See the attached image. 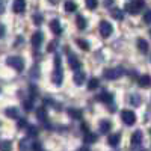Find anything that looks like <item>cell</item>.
<instances>
[{
    "instance_id": "31",
    "label": "cell",
    "mask_w": 151,
    "mask_h": 151,
    "mask_svg": "<svg viewBox=\"0 0 151 151\" xmlns=\"http://www.w3.org/2000/svg\"><path fill=\"white\" fill-rule=\"evenodd\" d=\"M23 106H24V109H26V110H32L33 109V100H24Z\"/></svg>"
},
{
    "instance_id": "18",
    "label": "cell",
    "mask_w": 151,
    "mask_h": 151,
    "mask_svg": "<svg viewBox=\"0 0 151 151\" xmlns=\"http://www.w3.org/2000/svg\"><path fill=\"white\" fill-rule=\"evenodd\" d=\"M110 129H112L110 121H106V119L100 121V132H101V133H109V132H110Z\"/></svg>"
},
{
    "instance_id": "26",
    "label": "cell",
    "mask_w": 151,
    "mask_h": 151,
    "mask_svg": "<svg viewBox=\"0 0 151 151\" xmlns=\"http://www.w3.org/2000/svg\"><path fill=\"white\" fill-rule=\"evenodd\" d=\"M76 42H77V45H79L82 50H85V52H88V50H89V44H88L85 40H82V38H77V40H76Z\"/></svg>"
},
{
    "instance_id": "23",
    "label": "cell",
    "mask_w": 151,
    "mask_h": 151,
    "mask_svg": "<svg viewBox=\"0 0 151 151\" xmlns=\"http://www.w3.org/2000/svg\"><path fill=\"white\" fill-rule=\"evenodd\" d=\"M112 94H109V92H103L101 95H98V100H100V101H101V103H110L112 101Z\"/></svg>"
},
{
    "instance_id": "6",
    "label": "cell",
    "mask_w": 151,
    "mask_h": 151,
    "mask_svg": "<svg viewBox=\"0 0 151 151\" xmlns=\"http://www.w3.org/2000/svg\"><path fill=\"white\" fill-rule=\"evenodd\" d=\"M62 79H64V73H62V67H55V71H53V83L55 85H60L62 83Z\"/></svg>"
},
{
    "instance_id": "4",
    "label": "cell",
    "mask_w": 151,
    "mask_h": 151,
    "mask_svg": "<svg viewBox=\"0 0 151 151\" xmlns=\"http://www.w3.org/2000/svg\"><path fill=\"white\" fill-rule=\"evenodd\" d=\"M121 119L124 124L133 125L136 122V115H134V112H132L129 109H124V110H121Z\"/></svg>"
},
{
    "instance_id": "38",
    "label": "cell",
    "mask_w": 151,
    "mask_h": 151,
    "mask_svg": "<svg viewBox=\"0 0 151 151\" xmlns=\"http://www.w3.org/2000/svg\"><path fill=\"white\" fill-rule=\"evenodd\" d=\"M3 12H5V3L0 0V14H3Z\"/></svg>"
},
{
    "instance_id": "9",
    "label": "cell",
    "mask_w": 151,
    "mask_h": 151,
    "mask_svg": "<svg viewBox=\"0 0 151 151\" xmlns=\"http://www.w3.org/2000/svg\"><path fill=\"white\" fill-rule=\"evenodd\" d=\"M42 41H44V35H42V32H35L33 35H32V45L35 47V48H38L41 44H42Z\"/></svg>"
},
{
    "instance_id": "40",
    "label": "cell",
    "mask_w": 151,
    "mask_h": 151,
    "mask_svg": "<svg viewBox=\"0 0 151 151\" xmlns=\"http://www.w3.org/2000/svg\"><path fill=\"white\" fill-rule=\"evenodd\" d=\"M130 151H144V148H139V147H134V148H132Z\"/></svg>"
},
{
    "instance_id": "39",
    "label": "cell",
    "mask_w": 151,
    "mask_h": 151,
    "mask_svg": "<svg viewBox=\"0 0 151 151\" xmlns=\"http://www.w3.org/2000/svg\"><path fill=\"white\" fill-rule=\"evenodd\" d=\"M3 35H5V26L0 24V36H3Z\"/></svg>"
},
{
    "instance_id": "16",
    "label": "cell",
    "mask_w": 151,
    "mask_h": 151,
    "mask_svg": "<svg viewBox=\"0 0 151 151\" xmlns=\"http://www.w3.org/2000/svg\"><path fill=\"white\" fill-rule=\"evenodd\" d=\"M137 48H139V52H142L144 55H147V53H148V48H150L147 40H142V38H139V40H137Z\"/></svg>"
},
{
    "instance_id": "33",
    "label": "cell",
    "mask_w": 151,
    "mask_h": 151,
    "mask_svg": "<svg viewBox=\"0 0 151 151\" xmlns=\"http://www.w3.org/2000/svg\"><path fill=\"white\" fill-rule=\"evenodd\" d=\"M36 134H38V129H36V127H29V129H27V136H32V137H33V136H36Z\"/></svg>"
},
{
    "instance_id": "25",
    "label": "cell",
    "mask_w": 151,
    "mask_h": 151,
    "mask_svg": "<svg viewBox=\"0 0 151 151\" xmlns=\"http://www.w3.org/2000/svg\"><path fill=\"white\" fill-rule=\"evenodd\" d=\"M98 85H100L98 79H91L89 82H88V89H89V91H95L98 88Z\"/></svg>"
},
{
    "instance_id": "41",
    "label": "cell",
    "mask_w": 151,
    "mask_h": 151,
    "mask_svg": "<svg viewBox=\"0 0 151 151\" xmlns=\"http://www.w3.org/2000/svg\"><path fill=\"white\" fill-rule=\"evenodd\" d=\"M77 151H89V148H88V147H82V148H79Z\"/></svg>"
},
{
    "instance_id": "1",
    "label": "cell",
    "mask_w": 151,
    "mask_h": 151,
    "mask_svg": "<svg viewBox=\"0 0 151 151\" xmlns=\"http://www.w3.org/2000/svg\"><path fill=\"white\" fill-rule=\"evenodd\" d=\"M145 6V0H133V2L125 5V11L130 12L132 15H136L142 11V8Z\"/></svg>"
},
{
    "instance_id": "17",
    "label": "cell",
    "mask_w": 151,
    "mask_h": 151,
    "mask_svg": "<svg viewBox=\"0 0 151 151\" xmlns=\"http://www.w3.org/2000/svg\"><path fill=\"white\" fill-rule=\"evenodd\" d=\"M139 85L142 86V88H150V85H151V77H150V74H144V76H141V79H139Z\"/></svg>"
},
{
    "instance_id": "36",
    "label": "cell",
    "mask_w": 151,
    "mask_h": 151,
    "mask_svg": "<svg viewBox=\"0 0 151 151\" xmlns=\"http://www.w3.org/2000/svg\"><path fill=\"white\" fill-rule=\"evenodd\" d=\"M150 18H151V12L147 11L145 14H144V21H145V24H150Z\"/></svg>"
},
{
    "instance_id": "20",
    "label": "cell",
    "mask_w": 151,
    "mask_h": 151,
    "mask_svg": "<svg viewBox=\"0 0 151 151\" xmlns=\"http://www.w3.org/2000/svg\"><path fill=\"white\" fill-rule=\"evenodd\" d=\"M83 141H85L86 144H94V142H97V134H95V133L86 132V134H85V137H83Z\"/></svg>"
},
{
    "instance_id": "30",
    "label": "cell",
    "mask_w": 151,
    "mask_h": 151,
    "mask_svg": "<svg viewBox=\"0 0 151 151\" xmlns=\"http://www.w3.org/2000/svg\"><path fill=\"white\" fill-rule=\"evenodd\" d=\"M97 5H98V2H97V0H86V8L88 9H95L97 8Z\"/></svg>"
},
{
    "instance_id": "42",
    "label": "cell",
    "mask_w": 151,
    "mask_h": 151,
    "mask_svg": "<svg viewBox=\"0 0 151 151\" xmlns=\"http://www.w3.org/2000/svg\"><path fill=\"white\" fill-rule=\"evenodd\" d=\"M56 2H58V0H50V3H53V5H55Z\"/></svg>"
},
{
    "instance_id": "5",
    "label": "cell",
    "mask_w": 151,
    "mask_h": 151,
    "mask_svg": "<svg viewBox=\"0 0 151 151\" xmlns=\"http://www.w3.org/2000/svg\"><path fill=\"white\" fill-rule=\"evenodd\" d=\"M112 32H113V27H112V24L109 21H101V23H100V33H101L103 38L110 36Z\"/></svg>"
},
{
    "instance_id": "35",
    "label": "cell",
    "mask_w": 151,
    "mask_h": 151,
    "mask_svg": "<svg viewBox=\"0 0 151 151\" xmlns=\"http://www.w3.org/2000/svg\"><path fill=\"white\" fill-rule=\"evenodd\" d=\"M56 45H58V41H52V42L48 44L47 50H48V52H55V48H56Z\"/></svg>"
},
{
    "instance_id": "10",
    "label": "cell",
    "mask_w": 151,
    "mask_h": 151,
    "mask_svg": "<svg viewBox=\"0 0 151 151\" xmlns=\"http://www.w3.org/2000/svg\"><path fill=\"white\" fill-rule=\"evenodd\" d=\"M142 139H144V133H142L141 130H136V132L132 134V139H130V142L136 147V145L142 144Z\"/></svg>"
},
{
    "instance_id": "7",
    "label": "cell",
    "mask_w": 151,
    "mask_h": 151,
    "mask_svg": "<svg viewBox=\"0 0 151 151\" xmlns=\"http://www.w3.org/2000/svg\"><path fill=\"white\" fill-rule=\"evenodd\" d=\"M68 65H70V68H71V70L77 71V70L82 67V62L79 60V58H77V56L70 55V56H68Z\"/></svg>"
},
{
    "instance_id": "19",
    "label": "cell",
    "mask_w": 151,
    "mask_h": 151,
    "mask_svg": "<svg viewBox=\"0 0 151 151\" xmlns=\"http://www.w3.org/2000/svg\"><path fill=\"white\" fill-rule=\"evenodd\" d=\"M35 115H36V118L40 121H45V118H47V109L45 107H38L36 112H35Z\"/></svg>"
},
{
    "instance_id": "15",
    "label": "cell",
    "mask_w": 151,
    "mask_h": 151,
    "mask_svg": "<svg viewBox=\"0 0 151 151\" xmlns=\"http://www.w3.org/2000/svg\"><path fill=\"white\" fill-rule=\"evenodd\" d=\"M50 29H52V32L55 35H60L62 33V27H60L59 20H52V21H50Z\"/></svg>"
},
{
    "instance_id": "34",
    "label": "cell",
    "mask_w": 151,
    "mask_h": 151,
    "mask_svg": "<svg viewBox=\"0 0 151 151\" xmlns=\"http://www.w3.org/2000/svg\"><path fill=\"white\" fill-rule=\"evenodd\" d=\"M17 127H18V129H26V127H27V121H26V119H20L18 124H17Z\"/></svg>"
},
{
    "instance_id": "27",
    "label": "cell",
    "mask_w": 151,
    "mask_h": 151,
    "mask_svg": "<svg viewBox=\"0 0 151 151\" xmlns=\"http://www.w3.org/2000/svg\"><path fill=\"white\" fill-rule=\"evenodd\" d=\"M11 150H12L11 141H2L0 142V151H11Z\"/></svg>"
},
{
    "instance_id": "3",
    "label": "cell",
    "mask_w": 151,
    "mask_h": 151,
    "mask_svg": "<svg viewBox=\"0 0 151 151\" xmlns=\"http://www.w3.org/2000/svg\"><path fill=\"white\" fill-rule=\"evenodd\" d=\"M122 73H124L122 68H107V70H104L103 76H104V79H107V80H116V79H119L122 76Z\"/></svg>"
},
{
    "instance_id": "22",
    "label": "cell",
    "mask_w": 151,
    "mask_h": 151,
    "mask_svg": "<svg viewBox=\"0 0 151 151\" xmlns=\"http://www.w3.org/2000/svg\"><path fill=\"white\" fill-rule=\"evenodd\" d=\"M110 15L115 18V20L121 21V20L124 18V12H122L121 9H116V8H115V9H112V11H110Z\"/></svg>"
},
{
    "instance_id": "13",
    "label": "cell",
    "mask_w": 151,
    "mask_h": 151,
    "mask_svg": "<svg viewBox=\"0 0 151 151\" xmlns=\"http://www.w3.org/2000/svg\"><path fill=\"white\" fill-rule=\"evenodd\" d=\"M5 115H6L8 118H11V119H17V118L20 116V112H18L17 107H8V109L5 110Z\"/></svg>"
},
{
    "instance_id": "14",
    "label": "cell",
    "mask_w": 151,
    "mask_h": 151,
    "mask_svg": "<svg viewBox=\"0 0 151 151\" xmlns=\"http://www.w3.org/2000/svg\"><path fill=\"white\" fill-rule=\"evenodd\" d=\"M119 141H121V134H119V133H113V134H110V136L107 137V144H109L110 147H116V145L119 144Z\"/></svg>"
},
{
    "instance_id": "32",
    "label": "cell",
    "mask_w": 151,
    "mask_h": 151,
    "mask_svg": "<svg viewBox=\"0 0 151 151\" xmlns=\"http://www.w3.org/2000/svg\"><path fill=\"white\" fill-rule=\"evenodd\" d=\"M33 23L40 26V24L42 23V15H41V14H35V15H33Z\"/></svg>"
},
{
    "instance_id": "11",
    "label": "cell",
    "mask_w": 151,
    "mask_h": 151,
    "mask_svg": "<svg viewBox=\"0 0 151 151\" xmlns=\"http://www.w3.org/2000/svg\"><path fill=\"white\" fill-rule=\"evenodd\" d=\"M67 113H68V116L73 118V119H82V116H83V112L80 109H76V107H70L67 110Z\"/></svg>"
},
{
    "instance_id": "24",
    "label": "cell",
    "mask_w": 151,
    "mask_h": 151,
    "mask_svg": "<svg viewBox=\"0 0 151 151\" xmlns=\"http://www.w3.org/2000/svg\"><path fill=\"white\" fill-rule=\"evenodd\" d=\"M76 24H77V29L83 30L86 27V20L82 17V15H77V18H76Z\"/></svg>"
},
{
    "instance_id": "12",
    "label": "cell",
    "mask_w": 151,
    "mask_h": 151,
    "mask_svg": "<svg viewBox=\"0 0 151 151\" xmlns=\"http://www.w3.org/2000/svg\"><path fill=\"white\" fill-rule=\"evenodd\" d=\"M20 151H32V142L29 137H24V139L20 141Z\"/></svg>"
},
{
    "instance_id": "37",
    "label": "cell",
    "mask_w": 151,
    "mask_h": 151,
    "mask_svg": "<svg viewBox=\"0 0 151 151\" xmlns=\"http://www.w3.org/2000/svg\"><path fill=\"white\" fill-rule=\"evenodd\" d=\"M32 151H41V144L40 142L32 144Z\"/></svg>"
},
{
    "instance_id": "21",
    "label": "cell",
    "mask_w": 151,
    "mask_h": 151,
    "mask_svg": "<svg viewBox=\"0 0 151 151\" xmlns=\"http://www.w3.org/2000/svg\"><path fill=\"white\" fill-rule=\"evenodd\" d=\"M85 79H86V77H85V74H83V73H79V71L73 76V80H74L76 85H82V83L85 82Z\"/></svg>"
},
{
    "instance_id": "2",
    "label": "cell",
    "mask_w": 151,
    "mask_h": 151,
    "mask_svg": "<svg viewBox=\"0 0 151 151\" xmlns=\"http://www.w3.org/2000/svg\"><path fill=\"white\" fill-rule=\"evenodd\" d=\"M6 64L11 67V68H14L15 71H21L24 68V60L20 58V56H9L6 59Z\"/></svg>"
},
{
    "instance_id": "29",
    "label": "cell",
    "mask_w": 151,
    "mask_h": 151,
    "mask_svg": "<svg viewBox=\"0 0 151 151\" xmlns=\"http://www.w3.org/2000/svg\"><path fill=\"white\" fill-rule=\"evenodd\" d=\"M130 103L133 104V106H139L141 104V97L139 95H136V94H133V95H130Z\"/></svg>"
},
{
    "instance_id": "28",
    "label": "cell",
    "mask_w": 151,
    "mask_h": 151,
    "mask_svg": "<svg viewBox=\"0 0 151 151\" xmlns=\"http://www.w3.org/2000/svg\"><path fill=\"white\" fill-rule=\"evenodd\" d=\"M65 11L67 12H74L76 9H77V5H76L74 2H71V0H68V2H65Z\"/></svg>"
},
{
    "instance_id": "8",
    "label": "cell",
    "mask_w": 151,
    "mask_h": 151,
    "mask_svg": "<svg viewBox=\"0 0 151 151\" xmlns=\"http://www.w3.org/2000/svg\"><path fill=\"white\" fill-rule=\"evenodd\" d=\"M24 9H26V0H15L14 5H12V11L15 14H23Z\"/></svg>"
}]
</instances>
